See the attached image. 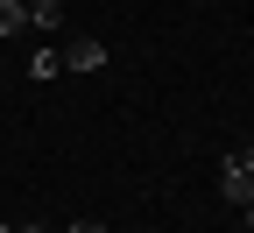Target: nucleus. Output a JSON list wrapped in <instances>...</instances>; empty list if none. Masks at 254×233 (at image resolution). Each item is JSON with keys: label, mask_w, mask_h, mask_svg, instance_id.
<instances>
[{"label": "nucleus", "mask_w": 254, "mask_h": 233, "mask_svg": "<svg viewBox=\"0 0 254 233\" xmlns=\"http://www.w3.org/2000/svg\"><path fill=\"white\" fill-rule=\"evenodd\" d=\"M21 71H28V78H36V85H50V78H57V71H64V57H57V50H50V43H43V50H36V57H28V64H21Z\"/></svg>", "instance_id": "obj_4"}, {"label": "nucleus", "mask_w": 254, "mask_h": 233, "mask_svg": "<svg viewBox=\"0 0 254 233\" xmlns=\"http://www.w3.org/2000/svg\"><path fill=\"white\" fill-rule=\"evenodd\" d=\"M57 57H64V71H99V64H106V43L99 36H71Z\"/></svg>", "instance_id": "obj_1"}, {"label": "nucleus", "mask_w": 254, "mask_h": 233, "mask_svg": "<svg viewBox=\"0 0 254 233\" xmlns=\"http://www.w3.org/2000/svg\"><path fill=\"white\" fill-rule=\"evenodd\" d=\"M28 28V0H0V36H21Z\"/></svg>", "instance_id": "obj_5"}, {"label": "nucleus", "mask_w": 254, "mask_h": 233, "mask_svg": "<svg viewBox=\"0 0 254 233\" xmlns=\"http://www.w3.org/2000/svg\"><path fill=\"white\" fill-rule=\"evenodd\" d=\"M240 219H247V233H254V198H247V205H240Z\"/></svg>", "instance_id": "obj_8"}, {"label": "nucleus", "mask_w": 254, "mask_h": 233, "mask_svg": "<svg viewBox=\"0 0 254 233\" xmlns=\"http://www.w3.org/2000/svg\"><path fill=\"white\" fill-rule=\"evenodd\" d=\"M28 28L36 36H57L64 28V0H28Z\"/></svg>", "instance_id": "obj_3"}, {"label": "nucleus", "mask_w": 254, "mask_h": 233, "mask_svg": "<svg viewBox=\"0 0 254 233\" xmlns=\"http://www.w3.org/2000/svg\"><path fill=\"white\" fill-rule=\"evenodd\" d=\"M64 233H106V226L99 219H78V226H64Z\"/></svg>", "instance_id": "obj_7"}, {"label": "nucleus", "mask_w": 254, "mask_h": 233, "mask_svg": "<svg viewBox=\"0 0 254 233\" xmlns=\"http://www.w3.org/2000/svg\"><path fill=\"white\" fill-rule=\"evenodd\" d=\"M0 233H14V226H7V219H0Z\"/></svg>", "instance_id": "obj_10"}, {"label": "nucleus", "mask_w": 254, "mask_h": 233, "mask_svg": "<svg viewBox=\"0 0 254 233\" xmlns=\"http://www.w3.org/2000/svg\"><path fill=\"white\" fill-rule=\"evenodd\" d=\"M233 162H240L247 177H254V142H240V149H233Z\"/></svg>", "instance_id": "obj_6"}, {"label": "nucleus", "mask_w": 254, "mask_h": 233, "mask_svg": "<svg viewBox=\"0 0 254 233\" xmlns=\"http://www.w3.org/2000/svg\"><path fill=\"white\" fill-rule=\"evenodd\" d=\"M0 64H7V57H0Z\"/></svg>", "instance_id": "obj_11"}, {"label": "nucleus", "mask_w": 254, "mask_h": 233, "mask_svg": "<svg viewBox=\"0 0 254 233\" xmlns=\"http://www.w3.org/2000/svg\"><path fill=\"white\" fill-rule=\"evenodd\" d=\"M14 233H43V226H14Z\"/></svg>", "instance_id": "obj_9"}, {"label": "nucleus", "mask_w": 254, "mask_h": 233, "mask_svg": "<svg viewBox=\"0 0 254 233\" xmlns=\"http://www.w3.org/2000/svg\"><path fill=\"white\" fill-rule=\"evenodd\" d=\"M219 198H226V205H247V198H254V177L240 170V162L226 155V162H219Z\"/></svg>", "instance_id": "obj_2"}]
</instances>
